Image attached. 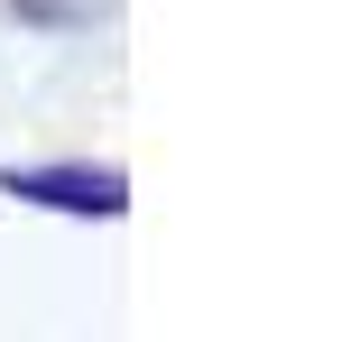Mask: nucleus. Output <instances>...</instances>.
I'll use <instances>...</instances> for the list:
<instances>
[{"label":"nucleus","mask_w":351,"mask_h":342,"mask_svg":"<svg viewBox=\"0 0 351 342\" xmlns=\"http://www.w3.org/2000/svg\"><path fill=\"white\" fill-rule=\"evenodd\" d=\"M0 195H28V204H56V213H121V176H111V167H10V176H0Z\"/></svg>","instance_id":"f257e3e1"}]
</instances>
